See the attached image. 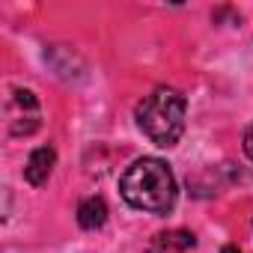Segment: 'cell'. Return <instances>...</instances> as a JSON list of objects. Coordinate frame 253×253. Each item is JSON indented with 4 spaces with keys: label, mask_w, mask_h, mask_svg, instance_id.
I'll use <instances>...</instances> for the list:
<instances>
[{
    "label": "cell",
    "mask_w": 253,
    "mask_h": 253,
    "mask_svg": "<svg viewBox=\"0 0 253 253\" xmlns=\"http://www.w3.org/2000/svg\"><path fill=\"white\" fill-rule=\"evenodd\" d=\"M191 247H197L194 232H188V229H170V232H161V235L152 238L149 253H185Z\"/></svg>",
    "instance_id": "obj_4"
},
{
    "label": "cell",
    "mask_w": 253,
    "mask_h": 253,
    "mask_svg": "<svg viewBox=\"0 0 253 253\" xmlns=\"http://www.w3.org/2000/svg\"><path fill=\"white\" fill-rule=\"evenodd\" d=\"M54 164H57V152H54V146H39V149H33L30 158H27L24 179H27L33 188H42V185L51 179Z\"/></svg>",
    "instance_id": "obj_3"
},
{
    "label": "cell",
    "mask_w": 253,
    "mask_h": 253,
    "mask_svg": "<svg viewBox=\"0 0 253 253\" xmlns=\"http://www.w3.org/2000/svg\"><path fill=\"white\" fill-rule=\"evenodd\" d=\"M119 194L131 209L167 214L176 206V179L161 158H137L119 179Z\"/></svg>",
    "instance_id": "obj_1"
},
{
    "label": "cell",
    "mask_w": 253,
    "mask_h": 253,
    "mask_svg": "<svg viewBox=\"0 0 253 253\" xmlns=\"http://www.w3.org/2000/svg\"><path fill=\"white\" fill-rule=\"evenodd\" d=\"M185 113H188V101L179 89L173 86H158L152 89L137 107V125L140 131L161 149H170L179 143V137L185 134Z\"/></svg>",
    "instance_id": "obj_2"
},
{
    "label": "cell",
    "mask_w": 253,
    "mask_h": 253,
    "mask_svg": "<svg viewBox=\"0 0 253 253\" xmlns=\"http://www.w3.org/2000/svg\"><path fill=\"white\" fill-rule=\"evenodd\" d=\"M107 220V206L101 197H86L81 206H78V223L81 229H101Z\"/></svg>",
    "instance_id": "obj_5"
},
{
    "label": "cell",
    "mask_w": 253,
    "mask_h": 253,
    "mask_svg": "<svg viewBox=\"0 0 253 253\" xmlns=\"http://www.w3.org/2000/svg\"><path fill=\"white\" fill-rule=\"evenodd\" d=\"M220 253H241V250H238V247H235V244H226V247H223V250H220Z\"/></svg>",
    "instance_id": "obj_7"
},
{
    "label": "cell",
    "mask_w": 253,
    "mask_h": 253,
    "mask_svg": "<svg viewBox=\"0 0 253 253\" xmlns=\"http://www.w3.org/2000/svg\"><path fill=\"white\" fill-rule=\"evenodd\" d=\"M244 152H247V158L253 161V125L244 131Z\"/></svg>",
    "instance_id": "obj_6"
}]
</instances>
